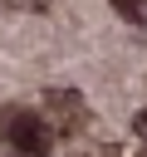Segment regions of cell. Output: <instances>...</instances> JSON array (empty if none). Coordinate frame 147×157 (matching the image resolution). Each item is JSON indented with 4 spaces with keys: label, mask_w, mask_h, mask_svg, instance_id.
Returning a JSON list of instances; mask_svg holds the SVG:
<instances>
[{
    "label": "cell",
    "mask_w": 147,
    "mask_h": 157,
    "mask_svg": "<svg viewBox=\"0 0 147 157\" xmlns=\"http://www.w3.org/2000/svg\"><path fill=\"white\" fill-rule=\"evenodd\" d=\"M0 142H10V147L24 152V157H49L54 128H49V118H39V113L10 103V108H0Z\"/></svg>",
    "instance_id": "cell-1"
},
{
    "label": "cell",
    "mask_w": 147,
    "mask_h": 157,
    "mask_svg": "<svg viewBox=\"0 0 147 157\" xmlns=\"http://www.w3.org/2000/svg\"><path fill=\"white\" fill-rule=\"evenodd\" d=\"M39 108H44V118H49L54 132H78V128L88 123V103H83L74 88H49V93L39 98Z\"/></svg>",
    "instance_id": "cell-2"
},
{
    "label": "cell",
    "mask_w": 147,
    "mask_h": 157,
    "mask_svg": "<svg viewBox=\"0 0 147 157\" xmlns=\"http://www.w3.org/2000/svg\"><path fill=\"white\" fill-rule=\"evenodd\" d=\"M113 10L127 25H147V0H113Z\"/></svg>",
    "instance_id": "cell-3"
},
{
    "label": "cell",
    "mask_w": 147,
    "mask_h": 157,
    "mask_svg": "<svg viewBox=\"0 0 147 157\" xmlns=\"http://www.w3.org/2000/svg\"><path fill=\"white\" fill-rule=\"evenodd\" d=\"M5 5H15V10H49L54 0H5Z\"/></svg>",
    "instance_id": "cell-4"
},
{
    "label": "cell",
    "mask_w": 147,
    "mask_h": 157,
    "mask_svg": "<svg viewBox=\"0 0 147 157\" xmlns=\"http://www.w3.org/2000/svg\"><path fill=\"white\" fill-rule=\"evenodd\" d=\"M132 128H137V137H147V108L137 113V123H132Z\"/></svg>",
    "instance_id": "cell-5"
},
{
    "label": "cell",
    "mask_w": 147,
    "mask_h": 157,
    "mask_svg": "<svg viewBox=\"0 0 147 157\" xmlns=\"http://www.w3.org/2000/svg\"><path fill=\"white\" fill-rule=\"evenodd\" d=\"M142 157H147V152H142Z\"/></svg>",
    "instance_id": "cell-6"
}]
</instances>
